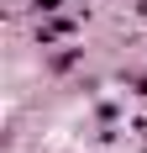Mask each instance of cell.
<instances>
[{
    "instance_id": "7a4b0ae2",
    "label": "cell",
    "mask_w": 147,
    "mask_h": 153,
    "mask_svg": "<svg viewBox=\"0 0 147 153\" xmlns=\"http://www.w3.org/2000/svg\"><path fill=\"white\" fill-rule=\"evenodd\" d=\"M32 5H37L42 16H58V11H63V0H32Z\"/></svg>"
},
{
    "instance_id": "6da1fadb",
    "label": "cell",
    "mask_w": 147,
    "mask_h": 153,
    "mask_svg": "<svg viewBox=\"0 0 147 153\" xmlns=\"http://www.w3.org/2000/svg\"><path fill=\"white\" fill-rule=\"evenodd\" d=\"M37 37H42V42H58V37H68V21H47Z\"/></svg>"
}]
</instances>
